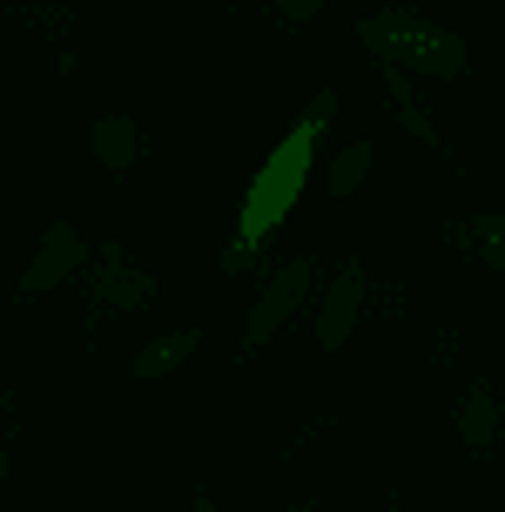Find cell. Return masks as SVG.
Listing matches in <instances>:
<instances>
[{
	"mask_svg": "<svg viewBox=\"0 0 505 512\" xmlns=\"http://www.w3.org/2000/svg\"><path fill=\"white\" fill-rule=\"evenodd\" d=\"M330 122H337V88H317L310 108L290 122V135L270 149V162L256 169L250 196H243V216H236V236H229V250H223V270H250L256 256L277 243V230L290 223L303 182H310V162H317V149H324Z\"/></svg>",
	"mask_w": 505,
	"mask_h": 512,
	"instance_id": "1",
	"label": "cell"
},
{
	"mask_svg": "<svg viewBox=\"0 0 505 512\" xmlns=\"http://www.w3.org/2000/svg\"><path fill=\"white\" fill-rule=\"evenodd\" d=\"M357 41H364V54H378V68H404V75L418 68V75H431V81H458L472 68L465 34L425 21V14H411V7L357 14Z\"/></svg>",
	"mask_w": 505,
	"mask_h": 512,
	"instance_id": "2",
	"label": "cell"
},
{
	"mask_svg": "<svg viewBox=\"0 0 505 512\" xmlns=\"http://www.w3.org/2000/svg\"><path fill=\"white\" fill-rule=\"evenodd\" d=\"M310 283H317V256H290V263L270 270V283L256 290V304H250V324H243V358H256V351L297 317L303 297H310Z\"/></svg>",
	"mask_w": 505,
	"mask_h": 512,
	"instance_id": "3",
	"label": "cell"
},
{
	"mask_svg": "<svg viewBox=\"0 0 505 512\" xmlns=\"http://www.w3.org/2000/svg\"><path fill=\"white\" fill-rule=\"evenodd\" d=\"M364 256H344L337 263V277L324 283V304H317V351H344L357 331V317H364Z\"/></svg>",
	"mask_w": 505,
	"mask_h": 512,
	"instance_id": "4",
	"label": "cell"
},
{
	"mask_svg": "<svg viewBox=\"0 0 505 512\" xmlns=\"http://www.w3.org/2000/svg\"><path fill=\"white\" fill-rule=\"evenodd\" d=\"M81 263H88V243H81V230H75V223H48V236H41L34 263L21 270V304H34V297L61 290V283L75 277Z\"/></svg>",
	"mask_w": 505,
	"mask_h": 512,
	"instance_id": "5",
	"label": "cell"
},
{
	"mask_svg": "<svg viewBox=\"0 0 505 512\" xmlns=\"http://www.w3.org/2000/svg\"><path fill=\"white\" fill-rule=\"evenodd\" d=\"M95 304L101 310H142V304H155V277L128 263L122 243H101V250H95Z\"/></svg>",
	"mask_w": 505,
	"mask_h": 512,
	"instance_id": "6",
	"label": "cell"
},
{
	"mask_svg": "<svg viewBox=\"0 0 505 512\" xmlns=\"http://www.w3.org/2000/svg\"><path fill=\"white\" fill-rule=\"evenodd\" d=\"M452 418H458V438H465L472 452H492V445H499V391L485 378H472V391L458 398Z\"/></svg>",
	"mask_w": 505,
	"mask_h": 512,
	"instance_id": "7",
	"label": "cell"
},
{
	"mask_svg": "<svg viewBox=\"0 0 505 512\" xmlns=\"http://www.w3.org/2000/svg\"><path fill=\"white\" fill-rule=\"evenodd\" d=\"M196 344H202V331H162V337H149V344L135 351V364H128V371H135L142 384H155V378H176L182 364L196 358Z\"/></svg>",
	"mask_w": 505,
	"mask_h": 512,
	"instance_id": "8",
	"label": "cell"
},
{
	"mask_svg": "<svg viewBox=\"0 0 505 512\" xmlns=\"http://www.w3.org/2000/svg\"><path fill=\"white\" fill-rule=\"evenodd\" d=\"M384 95H391V108H398L404 135H418L431 155H445V135H438V122H431V108L418 102V88H411V75L404 68H384Z\"/></svg>",
	"mask_w": 505,
	"mask_h": 512,
	"instance_id": "9",
	"label": "cell"
},
{
	"mask_svg": "<svg viewBox=\"0 0 505 512\" xmlns=\"http://www.w3.org/2000/svg\"><path fill=\"white\" fill-rule=\"evenodd\" d=\"M135 155H142V128H135V115H101L95 122V162L108 169V176H128Z\"/></svg>",
	"mask_w": 505,
	"mask_h": 512,
	"instance_id": "10",
	"label": "cell"
},
{
	"mask_svg": "<svg viewBox=\"0 0 505 512\" xmlns=\"http://www.w3.org/2000/svg\"><path fill=\"white\" fill-rule=\"evenodd\" d=\"M371 162H378V149H371V142L337 149V155H330V169H324V189H330V196H357V189H364V176H371Z\"/></svg>",
	"mask_w": 505,
	"mask_h": 512,
	"instance_id": "11",
	"label": "cell"
},
{
	"mask_svg": "<svg viewBox=\"0 0 505 512\" xmlns=\"http://www.w3.org/2000/svg\"><path fill=\"white\" fill-rule=\"evenodd\" d=\"M452 230H458V243H472V256L505 270V209H479L472 223H452Z\"/></svg>",
	"mask_w": 505,
	"mask_h": 512,
	"instance_id": "12",
	"label": "cell"
},
{
	"mask_svg": "<svg viewBox=\"0 0 505 512\" xmlns=\"http://www.w3.org/2000/svg\"><path fill=\"white\" fill-rule=\"evenodd\" d=\"M270 14H277L283 27H303V21H317V14H324V7H317V0H277V7H270Z\"/></svg>",
	"mask_w": 505,
	"mask_h": 512,
	"instance_id": "13",
	"label": "cell"
},
{
	"mask_svg": "<svg viewBox=\"0 0 505 512\" xmlns=\"http://www.w3.org/2000/svg\"><path fill=\"white\" fill-rule=\"evenodd\" d=\"M290 512H324V506H317V499H290Z\"/></svg>",
	"mask_w": 505,
	"mask_h": 512,
	"instance_id": "14",
	"label": "cell"
},
{
	"mask_svg": "<svg viewBox=\"0 0 505 512\" xmlns=\"http://www.w3.org/2000/svg\"><path fill=\"white\" fill-rule=\"evenodd\" d=\"M196 512H216V499H209V492H196Z\"/></svg>",
	"mask_w": 505,
	"mask_h": 512,
	"instance_id": "15",
	"label": "cell"
}]
</instances>
